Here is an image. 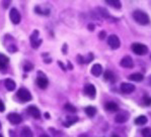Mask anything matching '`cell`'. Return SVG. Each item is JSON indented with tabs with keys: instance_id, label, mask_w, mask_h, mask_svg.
<instances>
[{
	"instance_id": "cell-41",
	"label": "cell",
	"mask_w": 151,
	"mask_h": 137,
	"mask_svg": "<svg viewBox=\"0 0 151 137\" xmlns=\"http://www.w3.org/2000/svg\"><path fill=\"white\" fill-rule=\"evenodd\" d=\"M111 137H120V136L117 135V134H113V135H111Z\"/></svg>"
},
{
	"instance_id": "cell-10",
	"label": "cell",
	"mask_w": 151,
	"mask_h": 137,
	"mask_svg": "<svg viewBox=\"0 0 151 137\" xmlns=\"http://www.w3.org/2000/svg\"><path fill=\"white\" fill-rule=\"evenodd\" d=\"M120 65L123 67V68H127V69H131L133 68L134 66V62H133V60L130 55H126L124 57L120 62Z\"/></svg>"
},
{
	"instance_id": "cell-35",
	"label": "cell",
	"mask_w": 151,
	"mask_h": 137,
	"mask_svg": "<svg viewBox=\"0 0 151 137\" xmlns=\"http://www.w3.org/2000/svg\"><path fill=\"white\" fill-rule=\"evenodd\" d=\"M9 3H10V2H9V1H7V2H6V1H4V2H3V4H4V7H5V8H7L8 6H9Z\"/></svg>"
},
{
	"instance_id": "cell-32",
	"label": "cell",
	"mask_w": 151,
	"mask_h": 137,
	"mask_svg": "<svg viewBox=\"0 0 151 137\" xmlns=\"http://www.w3.org/2000/svg\"><path fill=\"white\" fill-rule=\"evenodd\" d=\"M4 110H5V106H4L3 102L0 100V112H4Z\"/></svg>"
},
{
	"instance_id": "cell-33",
	"label": "cell",
	"mask_w": 151,
	"mask_h": 137,
	"mask_svg": "<svg viewBox=\"0 0 151 137\" xmlns=\"http://www.w3.org/2000/svg\"><path fill=\"white\" fill-rule=\"evenodd\" d=\"M88 29H89L90 31H94V25L91 24V23H90V24H88Z\"/></svg>"
},
{
	"instance_id": "cell-6",
	"label": "cell",
	"mask_w": 151,
	"mask_h": 137,
	"mask_svg": "<svg viewBox=\"0 0 151 137\" xmlns=\"http://www.w3.org/2000/svg\"><path fill=\"white\" fill-rule=\"evenodd\" d=\"M9 17H10V20L13 24H18L20 22V14L16 8H11Z\"/></svg>"
},
{
	"instance_id": "cell-13",
	"label": "cell",
	"mask_w": 151,
	"mask_h": 137,
	"mask_svg": "<svg viewBox=\"0 0 151 137\" xmlns=\"http://www.w3.org/2000/svg\"><path fill=\"white\" fill-rule=\"evenodd\" d=\"M27 112H29V115H32L35 119H40L41 112L36 106H29V108H27Z\"/></svg>"
},
{
	"instance_id": "cell-30",
	"label": "cell",
	"mask_w": 151,
	"mask_h": 137,
	"mask_svg": "<svg viewBox=\"0 0 151 137\" xmlns=\"http://www.w3.org/2000/svg\"><path fill=\"white\" fill-rule=\"evenodd\" d=\"M7 50L10 53H13V52H16V50H17V48H16V46L14 45H10L7 46Z\"/></svg>"
},
{
	"instance_id": "cell-42",
	"label": "cell",
	"mask_w": 151,
	"mask_h": 137,
	"mask_svg": "<svg viewBox=\"0 0 151 137\" xmlns=\"http://www.w3.org/2000/svg\"><path fill=\"white\" fill-rule=\"evenodd\" d=\"M0 129H1V123H0Z\"/></svg>"
},
{
	"instance_id": "cell-38",
	"label": "cell",
	"mask_w": 151,
	"mask_h": 137,
	"mask_svg": "<svg viewBox=\"0 0 151 137\" xmlns=\"http://www.w3.org/2000/svg\"><path fill=\"white\" fill-rule=\"evenodd\" d=\"M66 48H67V45H64V46H63V53L66 55Z\"/></svg>"
},
{
	"instance_id": "cell-43",
	"label": "cell",
	"mask_w": 151,
	"mask_h": 137,
	"mask_svg": "<svg viewBox=\"0 0 151 137\" xmlns=\"http://www.w3.org/2000/svg\"><path fill=\"white\" fill-rule=\"evenodd\" d=\"M0 137H3V136H2V135H1V134H0Z\"/></svg>"
},
{
	"instance_id": "cell-18",
	"label": "cell",
	"mask_w": 151,
	"mask_h": 137,
	"mask_svg": "<svg viewBox=\"0 0 151 137\" xmlns=\"http://www.w3.org/2000/svg\"><path fill=\"white\" fill-rule=\"evenodd\" d=\"M9 62V59L6 55H4L3 53H0V69L6 68V66Z\"/></svg>"
},
{
	"instance_id": "cell-19",
	"label": "cell",
	"mask_w": 151,
	"mask_h": 137,
	"mask_svg": "<svg viewBox=\"0 0 151 137\" xmlns=\"http://www.w3.org/2000/svg\"><path fill=\"white\" fill-rule=\"evenodd\" d=\"M106 3L116 9H120L122 7V3H121L119 0H106Z\"/></svg>"
},
{
	"instance_id": "cell-9",
	"label": "cell",
	"mask_w": 151,
	"mask_h": 137,
	"mask_svg": "<svg viewBox=\"0 0 151 137\" xmlns=\"http://www.w3.org/2000/svg\"><path fill=\"white\" fill-rule=\"evenodd\" d=\"M37 85H38L39 88H41V89H46V88L48 87V80L47 78H46L45 76L43 75L42 73H39V77L37 78Z\"/></svg>"
},
{
	"instance_id": "cell-5",
	"label": "cell",
	"mask_w": 151,
	"mask_h": 137,
	"mask_svg": "<svg viewBox=\"0 0 151 137\" xmlns=\"http://www.w3.org/2000/svg\"><path fill=\"white\" fill-rule=\"evenodd\" d=\"M108 45H110V48H113V50H117V48H120L121 41L116 34H111L108 38Z\"/></svg>"
},
{
	"instance_id": "cell-26",
	"label": "cell",
	"mask_w": 151,
	"mask_h": 137,
	"mask_svg": "<svg viewBox=\"0 0 151 137\" xmlns=\"http://www.w3.org/2000/svg\"><path fill=\"white\" fill-rule=\"evenodd\" d=\"M143 137H151V128H144L142 130Z\"/></svg>"
},
{
	"instance_id": "cell-25",
	"label": "cell",
	"mask_w": 151,
	"mask_h": 137,
	"mask_svg": "<svg viewBox=\"0 0 151 137\" xmlns=\"http://www.w3.org/2000/svg\"><path fill=\"white\" fill-rule=\"evenodd\" d=\"M64 108H65V110L69 111V112H71V113H75L76 112V108L73 105H71L70 103H67L66 105H65Z\"/></svg>"
},
{
	"instance_id": "cell-23",
	"label": "cell",
	"mask_w": 151,
	"mask_h": 137,
	"mask_svg": "<svg viewBox=\"0 0 151 137\" xmlns=\"http://www.w3.org/2000/svg\"><path fill=\"white\" fill-rule=\"evenodd\" d=\"M147 123V117L144 115H141L135 119V124L137 125H145Z\"/></svg>"
},
{
	"instance_id": "cell-37",
	"label": "cell",
	"mask_w": 151,
	"mask_h": 137,
	"mask_svg": "<svg viewBox=\"0 0 151 137\" xmlns=\"http://www.w3.org/2000/svg\"><path fill=\"white\" fill-rule=\"evenodd\" d=\"M68 69H69V70H72V69H73V66L71 65V62H68Z\"/></svg>"
},
{
	"instance_id": "cell-12",
	"label": "cell",
	"mask_w": 151,
	"mask_h": 137,
	"mask_svg": "<svg viewBox=\"0 0 151 137\" xmlns=\"http://www.w3.org/2000/svg\"><path fill=\"white\" fill-rule=\"evenodd\" d=\"M121 91L124 94H131L132 92L135 91V86L130 83H122L121 85Z\"/></svg>"
},
{
	"instance_id": "cell-22",
	"label": "cell",
	"mask_w": 151,
	"mask_h": 137,
	"mask_svg": "<svg viewBox=\"0 0 151 137\" xmlns=\"http://www.w3.org/2000/svg\"><path fill=\"white\" fill-rule=\"evenodd\" d=\"M104 80L109 81V82H115V75H114L113 72H111V71L104 72Z\"/></svg>"
},
{
	"instance_id": "cell-21",
	"label": "cell",
	"mask_w": 151,
	"mask_h": 137,
	"mask_svg": "<svg viewBox=\"0 0 151 137\" xmlns=\"http://www.w3.org/2000/svg\"><path fill=\"white\" fill-rule=\"evenodd\" d=\"M32 130L29 128V127L24 126V128L22 129V133H20V137H32Z\"/></svg>"
},
{
	"instance_id": "cell-20",
	"label": "cell",
	"mask_w": 151,
	"mask_h": 137,
	"mask_svg": "<svg viewBox=\"0 0 151 137\" xmlns=\"http://www.w3.org/2000/svg\"><path fill=\"white\" fill-rule=\"evenodd\" d=\"M85 113H86L88 117H93L96 114V108L93 106H88L85 108Z\"/></svg>"
},
{
	"instance_id": "cell-27",
	"label": "cell",
	"mask_w": 151,
	"mask_h": 137,
	"mask_svg": "<svg viewBox=\"0 0 151 137\" xmlns=\"http://www.w3.org/2000/svg\"><path fill=\"white\" fill-rule=\"evenodd\" d=\"M99 14H101V16H104V17H106V18L110 17V15H109V12H108V10H106V9L99 8Z\"/></svg>"
},
{
	"instance_id": "cell-31",
	"label": "cell",
	"mask_w": 151,
	"mask_h": 137,
	"mask_svg": "<svg viewBox=\"0 0 151 137\" xmlns=\"http://www.w3.org/2000/svg\"><path fill=\"white\" fill-rule=\"evenodd\" d=\"M106 31H101L99 34V39H104V38H106Z\"/></svg>"
},
{
	"instance_id": "cell-16",
	"label": "cell",
	"mask_w": 151,
	"mask_h": 137,
	"mask_svg": "<svg viewBox=\"0 0 151 137\" xmlns=\"http://www.w3.org/2000/svg\"><path fill=\"white\" fill-rule=\"evenodd\" d=\"M104 107H106V110L110 111V112H115V111L119 110V106L115 102H108Z\"/></svg>"
},
{
	"instance_id": "cell-36",
	"label": "cell",
	"mask_w": 151,
	"mask_h": 137,
	"mask_svg": "<svg viewBox=\"0 0 151 137\" xmlns=\"http://www.w3.org/2000/svg\"><path fill=\"white\" fill-rule=\"evenodd\" d=\"M59 66L61 67V68H62V70H63V71H65V70H66V68H65V66H64V65L62 64V62H60V61H59Z\"/></svg>"
},
{
	"instance_id": "cell-15",
	"label": "cell",
	"mask_w": 151,
	"mask_h": 137,
	"mask_svg": "<svg viewBox=\"0 0 151 137\" xmlns=\"http://www.w3.org/2000/svg\"><path fill=\"white\" fill-rule=\"evenodd\" d=\"M4 85H5V88L7 89V91H13L15 89V82L11 79H7V80L4 81Z\"/></svg>"
},
{
	"instance_id": "cell-8",
	"label": "cell",
	"mask_w": 151,
	"mask_h": 137,
	"mask_svg": "<svg viewBox=\"0 0 151 137\" xmlns=\"http://www.w3.org/2000/svg\"><path fill=\"white\" fill-rule=\"evenodd\" d=\"M7 119L11 124L16 125V124H19V123L22 122V116L18 114V113L13 112V113H9V114L7 115Z\"/></svg>"
},
{
	"instance_id": "cell-14",
	"label": "cell",
	"mask_w": 151,
	"mask_h": 137,
	"mask_svg": "<svg viewBox=\"0 0 151 137\" xmlns=\"http://www.w3.org/2000/svg\"><path fill=\"white\" fill-rule=\"evenodd\" d=\"M101 72H103V67H101L99 64H96V65H93V66H92V68H91V74L93 76H96V77L101 76Z\"/></svg>"
},
{
	"instance_id": "cell-7",
	"label": "cell",
	"mask_w": 151,
	"mask_h": 137,
	"mask_svg": "<svg viewBox=\"0 0 151 137\" xmlns=\"http://www.w3.org/2000/svg\"><path fill=\"white\" fill-rule=\"evenodd\" d=\"M84 93L89 98L94 99L96 95V89L92 84H87V85H85V87H84Z\"/></svg>"
},
{
	"instance_id": "cell-17",
	"label": "cell",
	"mask_w": 151,
	"mask_h": 137,
	"mask_svg": "<svg viewBox=\"0 0 151 137\" xmlns=\"http://www.w3.org/2000/svg\"><path fill=\"white\" fill-rule=\"evenodd\" d=\"M129 79L133 82H142L144 77L142 74L140 73H135V74H132V75L129 76Z\"/></svg>"
},
{
	"instance_id": "cell-3",
	"label": "cell",
	"mask_w": 151,
	"mask_h": 137,
	"mask_svg": "<svg viewBox=\"0 0 151 137\" xmlns=\"http://www.w3.org/2000/svg\"><path fill=\"white\" fill-rule=\"evenodd\" d=\"M17 98L22 102H29L32 100V94L25 88H20L17 91Z\"/></svg>"
},
{
	"instance_id": "cell-29",
	"label": "cell",
	"mask_w": 151,
	"mask_h": 137,
	"mask_svg": "<svg viewBox=\"0 0 151 137\" xmlns=\"http://www.w3.org/2000/svg\"><path fill=\"white\" fill-rule=\"evenodd\" d=\"M144 104L146 106H150L151 105V98L148 96H144Z\"/></svg>"
},
{
	"instance_id": "cell-28",
	"label": "cell",
	"mask_w": 151,
	"mask_h": 137,
	"mask_svg": "<svg viewBox=\"0 0 151 137\" xmlns=\"http://www.w3.org/2000/svg\"><path fill=\"white\" fill-rule=\"evenodd\" d=\"M24 71H27V72H29V71H32V69H34V66L31 64V62H27L24 64Z\"/></svg>"
},
{
	"instance_id": "cell-40",
	"label": "cell",
	"mask_w": 151,
	"mask_h": 137,
	"mask_svg": "<svg viewBox=\"0 0 151 137\" xmlns=\"http://www.w3.org/2000/svg\"><path fill=\"white\" fill-rule=\"evenodd\" d=\"M40 137H50V136H48L47 134H42V135Z\"/></svg>"
},
{
	"instance_id": "cell-11",
	"label": "cell",
	"mask_w": 151,
	"mask_h": 137,
	"mask_svg": "<svg viewBox=\"0 0 151 137\" xmlns=\"http://www.w3.org/2000/svg\"><path fill=\"white\" fill-rule=\"evenodd\" d=\"M128 119H129V113L126 111H121L115 117V121L117 123H125L128 121Z\"/></svg>"
},
{
	"instance_id": "cell-24",
	"label": "cell",
	"mask_w": 151,
	"mask_h": 137,
	"mask_svg": "<svg viewBox=\"0 0 151 137\" xmlns=\"http://www.w3.org/2000/svg\"><path fill=\"white\" fill-rule=\"evenodd\" d=\"M77 121H78L77 117H70V116H68V117H67V121L64 122V126L70 127L72 124H74V123L77 122Z\"/></svg>"
},
{
	"instance_id": "cell-4",
	"label": "cell",
	"mask_w": 151,
	"mask_h": 137,
	"mask_svg": "<svg viewBox=\"0 0 151 137\" xmlns=\"http://www.w3.org/2000/svg\"><path fill=\"white\" fill-rule=\"evenodd\" d=\"M29 39H31V45L32 48H35V50H37L42 43V39L40 38V33H39L38 31H35L32 32Z\"/></svg>"
},
{
	"instance_id": "cell-34",
	"label": "cell",
	"mask_w": 151,
	"mask_h": 137,
	"mask_svg": "<svg viewBox=\"0 0 151 137\" xmlns=\"http://www.w3.org/2000/svg\"><path fill=\"white\" fill-rule=\"evenodd\" d=\"M36 11L39 13V14H43V11H42V9L39 7V6H37V7H36Z\"/></svg>"
},
{
	"instance_id": "cell-39",
	"label": "cell",
	"mask_w": 151,
	"mask_h": 137,
	"mask_svg": "<svg viewBox=\"0 0 151 137\" xmlns=\"http://www.w3.org/2000/svg\"><path fill=\"white\" fill-rule=\"evenodd\" d=\"M45 117L47 118V119H50V114H49V113H45Z\"/></svg>"
},
{
	"instance_id": "cell-1",
	"label": "cell",
	"mask_w": 151,
	"mask_h": 137,
	"mask_svg": "<svg viewBox=\"0 0 151 137\" xmlns=\"http://www.w3.org/2000/svg\"><path fill=\"white\" fill-rule=\"evenodd\" d=\"M133 18L138 24L141 25H147L150 22V18L146 12L142 10H135L133 13Z\"/></svg>"
},
{
	"instance_id": "cell-2",
	"label": "cell",
	"mask_w": 151,
	"mask_h": 137,
	"mask_svg": "<svg viewBox=\"0 0 151 137\" xmlns=\"http://www.w3.org/2000/svg\"><path fill=\"white\" fill-rule=\"evenodd\" d=\"M132 50L138 55H144L148 53V48L143 43H135L132 45Z\"/></svg>"
}]
</instances>
